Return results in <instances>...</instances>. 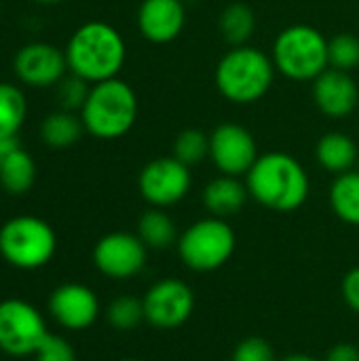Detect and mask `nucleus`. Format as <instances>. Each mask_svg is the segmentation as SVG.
<instances>
[{
  "label": "nucleus",
  "mask_w": 359,
  "mask_h": 361,
  "mask_svg": "<svg viewBox=\"0 0 359 361\" xmlns=\"http://www.w3.org/2000/svg\"><path fill=\"white\" fill-rule=\"evenodd\" d=\"M250 197L279 214L300 209L311 192V180L298 159L275 150L260 154L245 176Z\"/></svg>",
  "instance_id": "nucleus-1"
},
{
  "label": "nucleus",
  "mask_w": 359,
  "mask_h": 361,
  "mask_svg": "<svg viewBox=\"0 0 359 361\" xmlns=\"http://www.w3.org/2000/svg\"><path fill=\"white\" fill-rule=\"evenodd\" d=\"M63 53L68 72L95 85L118 76L127 59V44L114 25L87 21L72 32Z\"/></svg>",
  "instance_id": "nucleus-2"
},
{
  "label": "nucleus",
  "mask_w": 359,
  "mask_h": 361,
  "mask_svg": "<svg viewBox=\"0 0 359 361\" xmlns=\"http://www.w3.org/2000/svg\"><path fill=\"white\" fill-rule=\"evenodd\" d=\"M273 57L258 47L241 44L222 55L216 66V89L224 99L237 106L260 102L275 80Z\"/></svg>",
  "instance_id": "nucleus-3"
},
{
  "label": "nucleus",
  "mask_w": 359,
  "mask_h": 361,
  "mask_svg": "<svg viewBox=\"0 0 359 361\" xmlns=\"http://www.w3.org/2000/svg\"><path fill=\"white\" fill-rule=\"evenodd\" d=\"M138 112L140 104L133 87L116 76L91 85L87 102L80 108V121L89 135L110 142L127 135L133 129Z\"/></svg>",
  "instance_id": "nucleus-4"
},
{
  "label": "nucleus",
  "mask_w": 359,
  "mask_h": 361,
  "mask_svg": "<svg viewBox=\"0 0 359 361\" xmlns=\"http://www.w3.org/2000/svg\"><path fill=\"white\" fill-rule=\"evenodd\" d=\"M271 57L281 76L296 82H313L330 68L328 38L313 25L294 23L277 34Z\"/></svg>",
  "instance_id": "nucleus-5"
},
{
  "label": "nucleus",
  "mask_w": 359,
  "mask_h": 361,
  "mask_svg": "<svg viewBox=\"0 0 359 361\" xmlns=\"http://www.w3.org/2000/svg\"><path fill=\"white\" fill-rule=\"evenodd\" d=\"M178 256L195 273L222 269L237 247V235L224 218H201L178 237Z\"/></svg>",
  "instance_id": "nucleus-6"
},
{
  "label": "nucleus",
  "mask_w": 359,
  "mask_h": 361,
  "mask_svg": "<svg viewBox=\"0 0 359 361\" xmlns=\"http://www.w3.org/2000/svg\"><path fill=\"white\" fill-rule=\"evenodd\" d=\"M55 250V231L38 216H15L0 226V256L15 269H42L51 262Z\"/></svg>",
  "instance_id": "nucleus-7"
},
{
  "label": "nucleus",
  "mask_w": 359,
  "mask_h": 361,
  "mask_svg": "<svg viewBox=\"0 0 359 361\" xmlns=\"http://www.w3.org/2000/svg\"><path fill=\"white\" fill-rule=\"evenodd\" d=\"M49 336L40 311L21 300L6 298L0 302V351L13 357L34 355L40 343Z\"/></svg>",
  "instance_id": "nucleus-8"
},
{
  "label": "nucleus",
  "mask_w": 359,
  "mask_h": 361,
  "mask_svg": "<svg viewBox=\"0 0 359 361\" xmlns=\"http://www.w3.org/2000/svg\"><path fill=\"white\" fill-rule=\"evenodd\" d=\"M193 186L190 167L176 157L148 161L138 176V190L150 207L167 209L178 205Z\"/></svg>",
  "instance_id": "nucleus-9"
},
{
  "label": "nucleus",
  "mask_w": 359,
  "mask_h": 361,
  "mask_svg": "<svg viewBox=\"0 0 359 361\" xmlns=\"http://www.w3.org/2000/svg\"><path fill=\"white\" fill-rule=\"evenodd\" d=\"M144 317L157 330H176L184 326L195 311L193 288L176 277H165L148 288L142 298Z\"/></svg>",
  "instance_id": "nucleus-10"
},
{
  "label": "nucleus",
  "mask_w": 359,
  "mask_h": 361,
  "mask_svg": "<svg viewBox=\"0 0 359 361\" xmlns=\"http://www.w3.org/2000/svg\"><path fill=\"white\" fill-rule=\"evenodd\" d=\"M258 157L256 137L239 123H222L209 133V159L224 176H248Z\"/></svg>",
  "instance_id": "nucleus-11"
},
{
  "label": "nucleus",
  "mask_w": 359,
  "mask_h": 361,
  "mask_svg": "<svg viewBox=\"0 0 359 361\" xmlns=\"http://www.w3.org/2000/svg\"><path fill=\"white\" fill-rule=\"evenodd\" d=\"M146 258L148 247L142 243V239L125 231L104 235L93 247L95 269L114 281H125L142 273V269L146 267Z\"/></svg>",
  "instance_id": "nucleus-12"
},
{
  "label": "nucleus",
  "mask_w": 359,
  "mask_h": 361,
  "mask_svg": "<svg viewBox=\"0 0 359 361\" xmlns=\"http://www.w3.org/2000/svg\"><path fill=\"white\" fill-rule=\"evenodd\" d=\"M15 76L21 85L32 89L57 87L68 72L66 53L51 42H28L13 59Z\"/></svg>",
  "instance_id": "nucleus-13"
},
{
  "label": "nucleus",
  "mask_w": 359,
  "mask_h": 361,
  "mask_svg": "<svg viewBox=\"0 0 359 361\" xmlns=\"http://www.w3.org/2000/svg\"><path fill=\"white\" fill-rule=\"evenodd\" d=\"M53 319L66 330H87L99 317V300L95 292L83 283H63L49 298Z\"/></svg>",
  "instance_id": "nucleus-14"
},
{
  "label": "nucleus",
  "mask_w": 359,
  "mask_h": 361,
  "mask_svg": "<svg viewBox=\"0 0 359 361\" xmlns=\"http://www.w3.org/2000/svg\"><path fill=\"white\" fill-rule=\"evenodd\" d=\"M313 102L328 118H347L359 108V87L351 72L328 68L313 80Z\"/></svg>",
  "instance_id": "nucleus-15"
},
{
  "label": "nucleus",
  "mask_w": 359,
  "mask_h": 361,
  "mask_svg": "<svg viewBox=\"0 0 359 361\" xmlns=\"http://www.w3.org/2000/svg\"><path fill=\"white\" fill-rule=\"evenodd\" d=\"M186 25V6L182 0H142L138 8V30L154 44L176 40Z\"/></svg>",
  "instance_id": "nucleus-16"
},
{
  "label": "nucleus",
  "mask_w": 359,
  "mask_h": 361,
  "mask_svg": "<svg viewBox=\"0 0 359 361\" xmlns=\"http://www.w3.org/2000/svg\"><path fill=\"white\" fill-rule=\"evenodd\" d=\"M248 199H250L248 184L235 176H224V173L214 178L203 190V205L209 212V216L224 218V220L237 216L245 207Z\"/></svg>",
  "instance_id": "nucleus-17"
},
{
  "label": "nucleus",
  "mask_w": 359,
  "mask_h": 361,
  "mask_svg": "<svg viewBox=\"0 0 359 361\" xmlns=\"http://www.w3.org/2000/svg\"><path fill=\"white\" fill-rule=\"evenodd\" d=\"M315 159L326 171L341 176L355 169L359 161V148L353 137L343 131H330L320 137L315 146Z\"/></svg>",
  "instance_id": "nucleus-18"
},
{
  "label": "nucleus",
  "mask_w": 359,
  "mask_h": 361,
  "mask_svg": "<svg viewBox=\"0 0 359 361\" xmlns=\"http://www.w3.org/2000/svg\"><path fill=\"white\" fill-rule=\"evenodd\" d=\"M142 243L148 250L154 252H165L169 250L174 243H178V228L174 218L159 207H150L148 212L142 214V218L138 220V233H135Z\"/></svg>",
  "instance_id": "nucleus-19"
},
{
  "label": "nucleus",
  "mask_w": 359,
  "mask_h": 361,
  "mask_svg": "<svg viewBox=\"0 0 359 361\" xmlns=\"http://www.w3.org/2000/svg\"><path fill=\"white\" fill-rule=\"evenodd\" d=\"M330 207L345 224L359 226V169L334 178L330 186Z\"/></svg>",
  "instance_id": "nucleus-20"
},
{
  "label": "nucleus",
  "mask_w": 359,
  "mask_h": 361,
  "mask_svg": "<svg viewBox=\"0 0 359 361\" xmlns=\"http://www.w3.org/2000/svg\"><path fill=\"white\" fill-rule=\"evenodd\" d=\"M83 131H85V125H83L80 116L59 108V110L51 112L42 121V125H40V140L49 148L61 150V148L74 146L80 140Z\"/></svg>",
  "instance_id": "nucleus-21"
},
{
  "label": "nucleus",
  "mask_w": 359,
  "mask_h": 361,
  "mask_svg": "<svg viewBox=\"0 0 359 361\" xmlns=\"http://www.w3.org/2000/svg\"><path fill=\"white\" fill-rule=\"evenodd\" d=\"M218 27H220L222 38L231 47L248 44V40L252 38V34L256 30V13L252 11V6H248L243 2H231L220 13Z\"/></svg>",
  "instance_id": "nucleus-22"
},
{
  "label": "nucleus",
  "mask_w": 359,
  "mask_h": 361,
  "mask_svg": "<svg viewBox=\"0 0 359 361\" xmlns=\"http://www.w3.org/2000/svg\"><path fill=\"white\" fill-rule=\"evenodd\" d=\"M36 182V163L34 159L17 148L2 165H0V184L11 195L28 192Z\"/></svg>",
  "instance_id": "nucleus-23"
},
{
  "label": "nucleus",
  "mask_w": 359,
  "mask_h": 361,
  "mask_svg": "<svg viewBox=\"0 0 359 361\" xmlns=\"http://www.w3.org/2000/svg\"><path fill=\"white\" fill-rule=\"evenodd\" d=\"M28 116V102L17 85L0 82V137H15Z\"/></svg>",
  "instance_id": "nucleus-24"
},
{
  "label": "nucleus",
  "mask_w": 359,
  "mask_h": 361,
  "mask_svg": "<svg viewBox=\"0 0 359 361\" xmlns=\"http://www.w3.org/2000/svg\"><path fill=\"white\" fill-rule=\"evenodd\" d=\"M106 322L118 332L135 330L142 322H146L142 298H135V296H129V294L116 296L106 309Z\"/></svg>",
  "instance_id": "nucleus-25"
},
{
  "label": "nucleus",
  "mask_w": 359,
  "mask_h": 361,
  "mask_svg": "<svg viewBox=\"0 0 359 361\" xmlns=\"http://www.w3.org/2000/svg\"><path fill=\"white\" fill-rule=\"evenodd\" d=\"M174 157L188 167L203 163L209 157V135L197 127L180 131L174 142Z\"/></svg>",
  "instance_id": "nucleus-26"
},
{
  "label": "nucleus",
  "mask_w": 359,
  "mask_h": 361,
  "mask_svg": "<svg viewBox=\"0 0 359 361\" xmlns=\"http://www.w3.org/2000/svg\"><path fill=\"white\" fill-rule=\"evenodd\" d=\"M330 68L353 72L359 68V38L353 34H336L328 40Z\"/></svg>",
  "instance_id": "nucleus-27"
},
{
  "label": "nucleus",
  "mask_w": 359,
  "mask_h": 361,
  "mask_svg": "<svg viewBox=\"0 0 359 361\" xmlns=\"http://www.w3.org/2000/svg\"><path fill=\"white\" fill-rule=\"evenodd\" d=\"M89 89L91 85L74 74L66 76L59 85H57V99H59V106L61 110H68V112H80V108L85 106L87 102V95H89Z\"/></svg>",
  "instance_id": "nucleus-28"
},
{
  "label": "nucleus",
  "mask_w": 359,
  "mask_h": 361,
  "mask_svg": "<svg viewBox=\"0 0 359 361\" xmlns=\"http://www.w3.org/2000/svg\"><path fill=\"white\" fill-rule=\"evenodd\" d=\"M231 361H279L273 345L262 336H248L233 349Z\"/></svg>",
  "instance_id": "nucleus-29"
},
{
  "label": "nucleus",
  "mask_w": 359,
  "mask_h": 361,
  "mask_svg": "<svg viewBox=\"0 0 359 361\" xmlns=\"http://www.w3.org/2000/svg\"><path fill=\"white\" fill-rule=\"evenodd\" d=\"M34 357L36 361H76V353L66 338L49 334L36 349Z\"/></svg>",
  "instance_id": "nucleus-30"
},
{
  "label": "nucleus",
  "mask_w": 359,
  "mask_h": 361,
  "mask_svg": "<svg viewBox=\"0 0 359 361\" xmlns=\"http://www.w3.org/2000/svg\"><path fill=\"white\" fill-rule=\"evenodd\" d=\"M341 294H343V300L345 305L359 315V267L351 269L343 283H341Z\"/></svg>",
  "instance_id": "nucleus-31"
},
{
  "label": "nucleus",
  "mask_w": 359,
  "mask_h": 361,
  "mask_svg": "<svg viewBox=\"0 0 359 361\" xmlns=\"http://www.w3.org/2000/svg\"><path fill=\"white\" fill-rule=\"evenodd\" d=\"M324 361H359V349L351 343H339L328 351Z\"/></svg>",
  "instance_id": "nucleus-32"
},
{
  "label": "nucleus",
  "mask_w": 359,
  "mask_h": 361,
  "mask_svg": "<svg viewBox=\"0 0 359 361\" xmlns=\"http://www.w3.org/2000/svg\"><path fill=\"white\" fill-rule=\"evenodd\" d=\"M19 148L17 137H0V165Z\"/></svg>",
  "instance_id": "nucleus-33"
},
{
  "label": "nucleus",
  "mask_w": 359,
  "mask_h": 361,
  "mask_svg": "<svg viewBox=\"0 0 359 361\" xmlns=\"http://www.w3.org/2000/svg\"><path fill=\"white\" fill-rule=\"evenodd\" d=\"M279 361H322V360H317V357H313V355H307V353H292V355L281 357Z\"/></svg>",
  "instance_id": "nucleus-34"
},
{
  "label": "nucleus",
  "mask_w": 359,
  "mask_h": 361,
  "mask_svg": "<svg viewBox=\"0 0 359 361\" xmlns=\"http://www.w3.org/2000/svg\"><path fill=\"white\" fill-rule=\"evenodd\" d=\"M34 2L44 4V6H53V4H61V2H66V0H34Z\"/></svg>",
  "instance_id": "nucleus-35"
},
{
  "label": "nucleus",
  "mask_w": 359,
  "mask_h": 361,
  "mask_svg": "<svg viewBox=\"0 0 359 361\" xmlns=\"http://www.w3.org/2000/svg\"><path fill=\"white\" fill-rule=\"evenodd\" d=\"M121 361H142V360H133V357H127V360H121Z\"/></svg>",
  "instance_id": "nucleus-36"
},
{
  "label": "nucleus",
  "mask_w": 359,
  "mask_h": 361,
  "mask_svg": "<svg viewBox=\"0 0 359 361\" xmlns=\"http://www.w3.org/2000/svg\"><path fill=\"white\" fill-rule=\"evenodd\" d=\"M358 165H359V161H358Z\"/></svg>",
  "instance_id": "nucleus-37"
}]
</instances>
